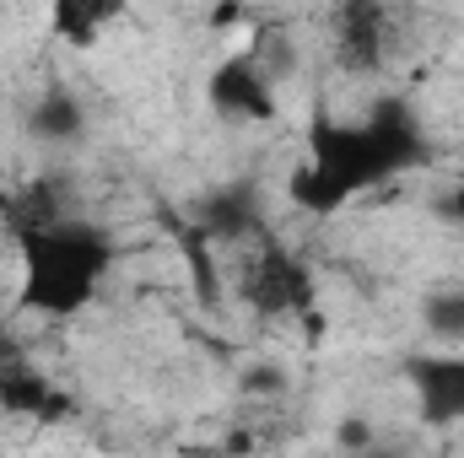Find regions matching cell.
I'll return each mask as SVG.
<instances>
[{"instance_id":"6da1fadb","label":"cell","mask_w":464,"mask_h":458,"mask_svg":"<svg viewBox=\"0 0 464 458\" xmlns=\"http://www.w3.org/2000/svg\"><path fill=\"white\" fill-rule=\"evenodd\" d=\"M427 162H432L427 129L405 98H378L356 119L314 114L308 124V167H319L346 200L389 184L394 173L427 167Z\"/></svg>"},{"instance_id":"7a4b0ae2","label":"cell","mask_w":464,"mask_h":458,"mask_svg":"<svg viewBox=\"0 0 464 458\" xmlns=\"http://www.w3.org/2000/svg\"><path fill=\"white\" fill-rule=\"evenodd\" d=\"M22 281L16 308L38 319H76L98 302L109 270H114V237L82 216H49L38 227L11 232Z\"/></svg>"},{"instance_id":"3957f363","label":"cell","mask_w":464,"mask_h":458,"mask_svg":"<svg viewBox=\"0 0 464 458\" xmlns=\"http://www.w3.org/2000/svg\"><path fill=\"white\" fill-rule=\"evenodd\" d=\"M237 297H243L259 319H308V324H314V308H319V286H314L308 259L292 253V248H286L281 237H270V232L243 253Z\"/></svg>"},{"instance_id":"277c9868","label":"cell","mask_w":464,"mask_h":458,"mask_svg":"<svg viewBox=\"0 0 464 458\" xmlns=\"http://www.w3.org/2000/svg\"><path fill=\"white\" fill-rule=\"evenodd\" d=\"M421 426H464V350H411L400 361Z\"/></svg>"},{"instance_id":"5b68a950","label":"cell","mask_w":464,"mask_h":458,"mask_svg":"<svg viewBox=\"0 0 464 458\" xmlns=\"http://www.w3.org/2000/svg\"><path fill=\"white\" fill-rule=\"evenodd\" d=\"M389 33H394V11L378 5V0H346L330 11V49H335V65L346 76H378L389 65Z\"/></svg>"},{"instance_id":"8992f818","label":"cell","mask_w":464,"mask_h":458,"mask_svg":"<svg viewBox=\"0 0 464 458\" xmlns=\"http://www.w3.org/2000/svg\"><path fill=\"white\" fill-rule=\"evenodd\" d=\"M206 103L222 124H276L281 119V87H270V76L248 54H227L206 76Z\"/></svg>"},{"instance_id":"52a82bcc","label":"cell","mask_w":464,"mask_h":458,"mask_svg":"<svg viewBox=\"0 0 464 458\" xmlns=\"http://www.w3.org/2000/svg\"><path fill=\"white\" fill-rule=\"evenodd\" d=\"M195 237L200 243H259L265 237L259 189L254 184H222L217 195H206L195 211Z\"/></svg>"},{"instance_id":"ba28073f","label":"cell","mask_w":464,"mask_h":458,"mask_svg":"<svg viewBox=\"0 0 464 458\" xmlns=\"http://www.w3.org/2000/svg\"><path fill=\"white\" fill-rule=\"evenodd\" d=\"M0 415H16V421H38V426H54L71 415V399L60 394L54 377H44L27 356L0 377Z\"/></svg>"},{"instance_id":"9c48e42d","label":"cell","mask_w":464,"mask_h":458,"mask_svg":"<svg viewBox=\"0 0 464 458\" xmlns=\"http://www.w3.org/2000/svg\"><path fill=\"white\" fill-rule=\"evenodd\" d=\"M27 135L38 146H76V140H87V103L65 81H49L33 98V109H27Z\"/></svg>"},{"instance_id":"30bf717a","label":"cell","mask_w":464,"mask_h":458,"mask_svg":"<svg viewBox=\"0 0 464 458\" xmlns=\"http://www.w3.org/2000/svg\"><path fill=\"white\" fill-rule=\"evenodd\" d=\"M114 16H119V5H98V0H60V5L49 11V27H54V38H60V43L87 49V43H98V33H103Z\"/></svg>"},{"instance_id":"8fae6325","label":"cell","mask_w":464,"mask_h":458,"mask_svg":"<svg viewBox=\"0 0 464 458\" xmlns=\"http://www.w3.org/2000/svg\"><path fill=\"white\" fill-rule=\"evenodd\" d=\"M286 200L303 211V216H335V211H346L351 200L319 173V167H308V162H297L292 173H286Z\"/></svg>"},{"instance_id":"7c38bea8","label":"cell","mask_w":464,"mask_h":458,"mask_svg":"<svg viewBox=\"0 0 464 458\" xmlns=\"http://www.w3.org/2000/svg\"><path fill=\"white\" fill-rule=\"evenodd\" d=\"M421 329L443 350H459L464 345V291L459 286H443V291L421 297Z\"/></svg>"},{"instance_id":"4fadbf2b","label":"cell","mask_w":464,"mask_h":458,"mask_svg":"<svg viewBox=\"0 0 464 458\" xmlns=\"http://www.w3.org/2000/svg\"><path fill=\"white\" fill-rule=\"evenodd\" d=\"M243 54L270 76V87H286V81L297 76V43H292V33H286V27H259V33H254V43H248Z\"/></svg>"},{"instance_id":"5bb4252c","label":"cell","mask_w":464,"mask_h":458,"mask_svg":"<svg viewBox=\"0 0 464 458\" xmlns=\"http://www.w3.org/2000/svg\"><path fill=\"white\" fill-rule=\"evenodd\" d=\"M341 448H346V453H367V448H378L372 421H356V415H346V421H341Z\"/></svg>"},{"instance_id":"9a60e30c","label":"cell","mask_w":464,"mask_h":458,"mask_svg":"<svg viewBox=\"0 0 464 458\" xmlns=\"http://www.w3.org/2000/svg\"><path fill=\"white\" fill-rule=\"evenodd\" d=\"M438 211H443V222H454V227H464V178L438 200Z\"/></svg>"},{"instance_id":"2e32d148","label":"cell","mask_w":464,"mask_h":458,"mask_svg":"<svg viewBox=\"0 0 464 458\" xmlns=\"http://www.w3.org/2000/svg\"><path fill=\"white\" fill-rule=\"evenodd\" d=\"M16 361H22V350H16V340H11V329H0V377H5Z\"/></svg>"}]
</instances>
